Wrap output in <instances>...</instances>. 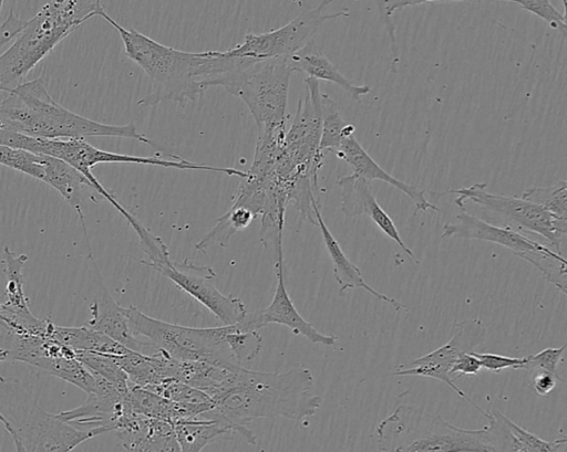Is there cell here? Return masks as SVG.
Listing matches in <instances>:
<instances>
[{"label": "cell", "mask_w": 567, "mask_h": 452, "mask_svg": "<svg viewBox=\"0 0 567 452\" xmlns=\"http://www.w3.org/2000/svg\"><path fill=\"white\" fill-rule=\"evenodd\" d=\"M336 156L346 161L353 174L364 178L368 181L380 180L391 185L395 189L406 195L414 204V213L419 211L440 209L425 198V191L404 181H401L386 172L381 166L367 153L355 138L354 134L342 139L339 148L334 151Z\"/></svg>", "instance_id": "18"}, {"label": "cell", "mask_w": 567, "mask_h": 452, "mask_svg": "<svg viewBox=\"0 0 567 452\" xmlns=\"http://www.w3.org/2000/svg\"><path fill=\"white\" fill-rule=\"evenodd\" d=\"M1 309H2V302H0V327L2 326V313H1Z\"/></svg>", "instance_id": "40"}, {"label": "cell", "mask_w": 567, "mask_h": 452, "mask_svg": "<svg viewBox=\"0 0 567 452\" xmlns=\"http://www.w3.org/2000/svg\"><path fill=\"white\" fill-rule=\"evenodd\" d=\"M313 377L303 366L284 372L249 370L241 366L235 382L213 398L214 407L200 418L218 419L233 425L249 444L256 437L246 427L259 418H285L302 422L320 408L313 393Z\"/></svg>", "instance_id": "1"}, {"label": "cell", "mask_w": 567, "mask_h": 452, "mask_svg": "<svg viewBox=\"0 0 567 452\" xmlns=\"http://www.w3.org/2000/svg\"><path fill=\"white\" fill-rule=\"evenodd\" d=\"M226 327L225 341L234 362L243 366L252 361L262 347V337L258 330H239L234 324Z\"/></svg>", "instance_id": "26"}, {"label": "cell", "mask_w": 567, "mask_h": 452, "mask_svg": "<svg viewBox=\"0 0 567 452\" xmlns=\"http://www.w3.org/2000/svg\"><path fill=\"white\" fill-rule=\"evenodd\" d=\"M377 444L392 452H497L488 424L463 429L421 407L400 404L375 427Z\"/></svg>", "instance_id": "6"}, {"label": "cell", "mask_w": 567, "mask_h": 452, "mask_svg": "<svg viewBox=\"0 0 567 452\" xmlns=\"http://www.w3.org/2000/svg\"><path fill=\"white\" fill-rule=\"evenodd\" d=\"M0 166L38 179L56 190L78 214L85 241L90 242L83 213V189H93L81 172L61 159L7 145H0Z\"/></svg>", "instance_id": "11"}, {"label": "cell", "mask_w": 567, "mask_h": 452, "mask_svg": "<svg viewBox=\"0 0 567 452\" xmlns=\"http://www.w3.org/2000/svg\"><path fill=\"white\" fill-rule=\"evenodd\" d=\"M515 3L543 19L550 28L566 36V15L560 13L549 0H516Z\"/></svg>", "instance_id": "31"}, {"label": "cell", "mask_w": 567, "mask_h": 452, "mask_svg": "<svg viewBox=\"0 0 567 452\" xmlns=\"http://www.w3.org/2000/svg\"><path fill=\"white\" fill-rule=\"evenodd\" d=\"M28 256L16 254L8 246L3 250L6 284V315L9 330L32 332L37 329L42 319L37 318L30 311L28 297L24 293L23 267Z\"/></svg>", "instance_id": "19"}, {"label": "cell", "mask_w": 567, "mask_h": 452, "mask_svg": "<svg viewBox=\"0 0 567 452\" xmlns=\"http://www.w3.org/2000/svg\"><path fill=\"white\" fill-rule=\"evenodd\" d=\"M481 360L471 353L461 355L450 368L449 375L453 381L462 376L477 375L482 370Z\"/></svg>", "instance_id": "34"}, {"label": "cell", "mask_w": 567, "mask_h": 452, "mask_svg": "<svg viewBox=\"0 0 567 452\" xmlns=\"http://www.w3.org/2000/svg\"><path fill=\"white\" fill-rule=\"evenodd\" d=\"M102 0H49L0 54V91L14 87L53 49L95 17Z\"/></svg>", "instance_id": "4"}, {"label": "cell", "mask_w": 567, "mask_h": 452, "mask_svg": "<svg viewBox=\"0 0 567 452\" xmlns=\"http://www.w3.org/2000/svg\"><path fill=\"white\" fill-rule=\"evenodd\" d=\"M249 208L233 203L231 207L216 220L215 225L195 244V250L206 251L214 244L227 248L231 236L245 230L256 218Z\"/></svg>", "instance_id": "24"}, {"label": "cell", "mask_w": 567, "mask_h": 452, "mask_svg": "<svg viewBox=\"0 0 567 452\" xmlns=\"http://www.w3.org/2000/svg\"><path fill=\"white\" fill-rule=\"evenodd\" d=\"M277 285L271 303L255 312H247L244 318L234 324L239 330H258L268 324H279L288 327L295 335H300L313 344L333 346L338 340L336 335L320 333L307 322L297 311L285 284L284 256L275 264Z\"/></svg>", "instance_id": "14"}, {"label": "cell", "mask_w": 567, "mask_h": 452, "mask_svg": "<svg viewBox=\"0 0 567 452\" xmlns=\"http://www.w3.org/2000/svg\"><path fill=\"white\" fill-rule=\"evenodd\" d=\"M75 356L93 375L110 381L121 392H127L131 382L114 356L96 353H80Z\"/></svg>", "instance_id": "27"}, {"label": "cell", "mask_w": 567, "mask_h": 452, "mask_svg": "<svg viewBox=\"0 0 567 452\" xmlns=\"http://www.w3.org/2000/svg\"><path fill=\"white\" fill-rule=\"evenodd\" d=\"M288 63L292 72H300L307 74V77L337 84L357 102H361L362 96L371 91L368 85H355L348 80L323 54L315 39H311L299 51L289 56Z\"/></svg>", "instance_id": "21"}, {"label": "cell", "mask_w": 567, "mask_h": 452, "mask_svg": "<svg viewBox=\"0 0 567 452\" xmlns=\"http://www.w3.org/2000/svg\"><path fill=\"white\" fill-rule=\"evenodd\" d=\"M142 451H181L174 424L166 420L151 418L150 431Z\"/></svg>", "instance_id": "30"}, {"label": "cell", "mask_w": 567, "mask_h": 452, "mask_svg": "<svg viewBox=\"0 0 567 452\" xmlns=\"http://www.w3.org/2000/svg\"><path fill=\"white\" fill-rule=\"evenodd\" d=\"M456 222H446L442 227V239L461 238L465 240L487 241L511 250L515 255L524 259L536 252L546 250L549 245L532 240L519 231L485 221L477 216L468 213L465 208L460 209Z\"/></svg>", "instance_id": "15"}, {"label": "cell", "mask_w": 567, "mask_h": 452, "mask_svg": "<svg viewBox=\"0 0 567 452\" xmlns=\"http://www.w3.org/2000/svg\"><path fill=\"white\" fill-rule=\"evenodd\" d=\"M566 347L567 346L565 343L559 347L545 348L539 353L526 356L523 369L528 370L530 372L535 370H546L556 376H559L558 365L563 359Z\"/></svg>", "instance_id": "32"}, {"label": "cell", "mask_w": 567, "mask_h": 452, "mask_svg": "<svg viewBox=\"0 0 567 452\" xmlns=\"http://www.w3.org/2000/svg\"><path fill=\"white\" fill-rule=\"evenodd\" d=\"M99 284V294L90 305L91 318L87 326L105 334L130 350L154 355L157 351L156 347L133 333L122 306L113 299L102 278Z\"/></svg>", "instance_id": "17"}, {"label": "cell", "mask_w": 567, "mask_h": 452, "mask_svg": "<svg viewBox=\"0 0 567 452\" xmlns=\"http://www.w3.org/2000/svg\"><path fill=\"white\" fill-rule=\"evenodd\" d=\"M337 185L341 190V210L346 217L368 216L386 236L393 240L417 263L414 253L402 240L395 223L379 204L371 189L370 181L352 172L351 175L339 177Z\"/></svg>", "instance_id": "16"}, {"label": "cell", "mask_w": 567, "mask_h": 452, "mask_svg": "<svg viewBox=\"0 0 567 452\" xmlns=\"http://www.w3.org/2000/svg\"><path fill=\"white\" fill-rule=\"evenodd\" d=\"M473 354L481 360L482 368L489 372L498 374L506 369H523L525 357H507L492 353H476Z\"/></svg>", "instance_id": "33"}, {"label": "cell", "mask_w": 567, "mask_h": 452, "mask_svg": "<svg viewBox=\"0 0 567 452\" xmlns=\"http://www.w3.org/2000/svg\"><path fill=\"white\" fill-rule=\"evenodd\" d=\"M122 309L138 338L150 341L157 350L177 361L234 362L225 341L226 325L209 328L187 327L151 317L135 306H122Z\"/></svg>", "instance_id": "8"}, {"label": "cell", "mask_w": 567, "mask_h": 452, "mask_svg": "<svg viewBox=\"0 0 567 452\" xmlns=\"http://www.w3.org/2000/svg\"><path fill=\"white\" fill-rule=\"evenodd\" d=\"M313 212L317 220V225L319 227L322 234L326 250L332 263L333 275L339 285L340 293H343L350 288L359 287L375 296L378 299L392 305L395 311L406 309V306L403 303L377 291L367 283L361 270L346 255L340 243L327 227L322 218L318 201L313 203Z\"/></svg>", "instance_id": "20"}, {"label": "cell", "mask_w": 567, "mask_h": 452, "mask_svg": "<svg viewBox=\"0 0 567 452\" xmlns=\"http://www.w3.org/2000/svg\"><path fill=\"white\" fill-rule=\"evenodd\" d=\"M532 374L533 389L540 397L548 396L554 390L558 380L564 381L559 376L546 370H535Z\"/></svg>", "instance_id": "36"}, {"label": "cell", "mask_w": 567, "mask_h": 452, "mask_svg": "<svg viewBox=\"0 0 567 452\" xmlns=\"http://www.w3.org/2000/svg\"><path fill=\"white\" fill-rule=\"evenodd\" d=\"M0 99V129L39 138L118 137L156 145L133 123L110 125L81 116L58 103L39 76L21 82Z\"/></svg>", "instance_id": "3"}, {"label": "cell", "mask_w": 567, "mask_h": 452, "mask_svg": "<svg viewBox=\"0 0 567 452\" xmlns=\"http://www.w3.org/2000/svg\"><path fill=\"white\" fill-rule=\"evenodd\" d=\"M95 17L117 31L126 56L150 80L148 93L137 102L140 106L195 102L209 87L216 51L187 52L164 45L133 28H124L106 13L103 6L96 10Z\"/></svg>", "instance_id": "2"}, {"label": "cell", "mask_w": 567, "mask_h": 452, "mask_svg": "<svg viewBox=\"0 0 567 452\" xmlns=\"http://www.w3.org/2000/svg\"><path fill=\"white\" fill-rule=\"evenodd\" d=\"M3 3H4V0H0V14H1V11H2Z\"/></svg>", "instance_id": "42"}, {"label": "cell", "mask_w": 567, "mask_h": 452, "mask_svg": "<svg viewBox=\"0 0 567 452\" xmlns=\"http://www.w3.org/2000/svg\"><path fill=\"white\" fill-rule=\"evenodd\" d=\"M487 328L480 318H465L453 324V333L450 340L429 354L410 361V367L396 369L395 376H419L437 379L446 383L456 395L472 404L476 410L487 414L467 395L461 390L449 375L455 360L465 353L473 351L486 339Z\"/></svg>", "instance_id": "13"}, {"label": "cell", "mask_w": 567, "mask_h": 452, "mask_svg": "<svg viewBox=\"0 0 567 452\" xmlns=\"http://www.w3.org/2000/svg\"><path fill=\"white\" fill-rule=\"evenodd\" d=\"M332 0H320L315 8L302 11L285 25L264 33H248L244 41L226 50V54L256 60L289 57L313 39L328 20L348 17V10L326 12Z\"/></svg>", "instance_id": "10"}, {"label": "cell", "mask_w": 567, "mask_h": 452, "mask_svg": "<svg viewBox=\"0 0 567 452\" xmlns=\"http://www.w3.org/2000/svg\"><path fill=\"white\" fill-rule=\"evenodd\" d=\"M0 423L17 451H71L82 442L110 432L106 427L87 430L47 412L18 379L0 377Z\"/></svg>", "instance_id": "7"}, {"label": "cell", "mask_w": 567, "mask_h": 452, "mask_svg": "<svg viewBox=\"0 0 567 452\" xmlns=\"http://www.w3.org/2000/svg\"><path fill=\"white\" fill-rule=\"evenodd\" d=\"M153 270L204 305L224 325L236 324L248 312L239 297L225 295L216 287L217 274L209 265H197L188 259L182 262L168 260Z\"/></svg>", "instance_id": "12"}, {"label": "cell", "mask_w": 567, "mask_h": 452, "mask_svg": "<svg viewBox=\"0 0 567 452\" xmlns=\"http://www.w3.org/2000/svg\"><path fill=\"white\" fill-rule=\"evenodd\" d=\"M9 359V353L6 347L0 345V362Z\"/></svg>", "instance_id": "39"}, {"label": "cell", "mask_w": 567, "mask_h": 452, "mask_svg": "<svg viewBox=\"0 0 567 452\" xmlns=\"http://www.w3.org/2000/svg\"><path fill=\"white\" fill-rule=\"evenodd\" d=\"M377 9L379 11L380 19L386 30L390 45H391V52H392V59L398 60L399 59V50L396 45V35H395V25L392 21V18H389L385 13L384 9V0H374Z\"/></svg>", "instance_id": "37"}, {"label": "cell", "mask_w": 567, "mask_h": 452, "mask_svg": "<svg viewBox=\"0 0 567 452\" xmlns=\"http://www.w3.org/2000/svg\"><path fill=\"white\" fill-rule=\"evenodd\" d=\"M435 1H452V0H384L385 13L389 18H392L395 11H400L406 7L419 6L423 3H430ZM492 1H506L516 2V0H492Z\"/></svg>", "instance_id": "38"}, {"label": "cell", "mask_w": 567, "mask_h": 452, "mask_svg": "<svg viewBox=\"0 0 567 452\" xmlns=\"http://www.w3.org/2000/svg\"><path fill=\"white\" fill-rule=\"evenodd\" d=\"M320 109L321 133L319 149L322 153H334L343 138L355 133V127L342 118L338 104L326 93L320 95Z\"/></svg>", "instance_id": "25"}, {"label": "cell", "mask_w": 567, "mask_h": 452, "mask_svg": "<svg viewBox=\"0 0 567 452\" xmlns=\"http://www.w3.org/2000/svg\"><path fill=\"white\" fill-rule=\"evenodd\" d=\"M522 198L539 204L558 218H567V181L560 180L549 187L526 189Z\"/></svg>", "instance_id": "28"}, {"label": "cell", "mask_w": 567, "mask_h": 452, "mask_svg": "<svg viewBox=\"0 0 567 452\" xmlns=\"http://www.w3.org/2000/svg\"><path fill=\"white\" fill-rule=\"evenodd\" d=\"M24 24L25 21L19 19L11 9L6 20L0 23V50L20 33Z\"/></svg>", "instance_id": "35"}, {"label": "cell", "mask_w": 567, "mask_h": 452, "mask_svg": "<svg viewBox=\"0 0 567 452\" xmlns=\"http://www.w3.org/2000/svg\"><path fill=\"white\" fill-rule=\"evenodd\" d=\"M504 421L509 429L514 441V451L516 452H565L567 439L561 438L554 441H547L538 435L525 430L516 424L509 418L504 416Z\"/></svg>", "instance_id": "29"}, {"label": "cell", "mask_w": 567, "mask_h": 452, "mask_svg": "<svg viewBox=\"0 0 567 452\" xmlns=\"http://www.w3.org/2000/svg\"><path fill=\"white\" fill-rule=\"evenodd\" d=\"M221 70L212 81L245 103L258 132L286 130L290 76L288 57L256 60L221 51Z\"/></svg>", "instance_id": "5"}, {"label": "cell", "mask_w": 567, "mask_h": 452, "mask_svg": "<svg viewBox=\"0 0 567 452\" xmlns=\"http://www.w3.org/2000/svg\"><path fill=\"white\" fill-rule=\"evenodd\" d=\"M563 6H564V14L566 15V0H563Z\"/></svg>", "instance_id": "41"}, {"label": "cell", "mask_w": 567, "mask_h": 452, "mask_svg": "<svg viewBox=\"0 0 567 452\" xmlns=\"http://www.w3.org/2000/svg\"><path fill=\"white\" fill-rule=\"evenodd\" d=\"M486 187V182H476L449 192L457 195L454 203L458 208L471 201L484 212L502 220L504 225L542 236L554 251L561 254V245L567 235V218H558L522 197L488 192Z\"/></svg>", "instance_id": "9"}, {"label": "cell", "mask_w": 567, "mask_h": 452, "mask_svg": "<svg viewBox=\"0 0 567 452\" xmlns=\"http://www.w3.org/2000/svg\"><path fill=\"white\" fill-rule=\"evenodd\" d=\"M51 335L74 354L96 353L120 356L130 351L128 348L90 326L69 327L54 324Z\"/></svg>", "instance_id": "22"}, {"label": "cell", "mask_w": 567, "mask_h": 452, "mask_svg": "<svg viewBox=\"0 0 567 452\" xmlns=\"http://www.w3.org/2000/svg\"><path fill=\"white\" fill-rule=\"evenodd\" d=\"M181 451H200L220 435L235 432L233 425L218 419L196 418L174 423Z\"/></svg>", "instance_id": "23"}]
</instances>
